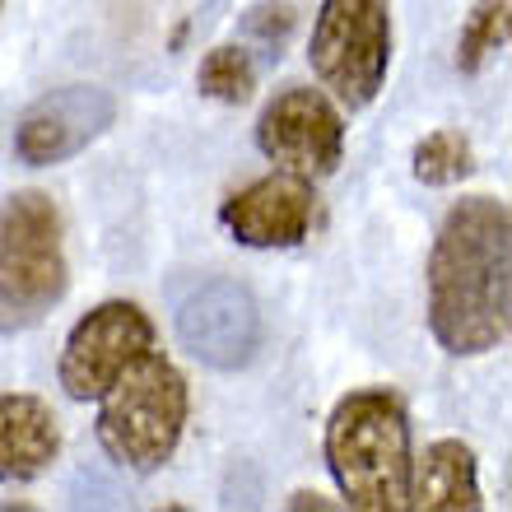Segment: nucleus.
Listing matches in <instances>:
<instances>
[{
  "label": "nucleus",
  "mask_w": 512,
  "mask_h": 512,
  "mask_svg": "<svg viewBox=\"0 0 512 512\" xmlns=\"http://www.w3.org/2000/svg\"><path fill=\"white\" fill-rule=\"evenodd\" d=\"M429 331L447 354L480 359L512 331V215L499 196H466L429 252Z\"/></svg>",
  "instance_id": "1"
},
{
  "label": "nucleus",
  "mask_w": 512,
  "mask_h": 512,
  "mask_svg": "<svg viewBox=\"0 0 512 512\" xmlns=\"http://www.w3.org/2000/svg\"><path fill=\"white\" fill-rule=\"evenodd\" d=\"M326 471L345 508L405 512L410 499V410L391 387H359L340 396L326 419Z\"/></svg>",
  "instance_id": "2"
},
{
  "label": "nucleus",
  "mask_w": 512,
  "mask_h": 512,
  "mask_svg": "<svg viewBox=\"0 0 512 512\" xmlns=\"http://www.w3.org/2000/svg\"><path fill=\"white\" fill-rule=\"evenodd\" d=\"M191 415V387L173 359L159 350L140 354L122 378L98 396V447L122 471L154 475L173 461Z\"/></svg>",
  "instance_id": "3"
},
{
  "label": "nucleus",
  "mask_w": 512,
  "mask_h": 512,
  "mask_svg": "<svg viewBox=\"0 0 512 512\" xmlns=\"http://www.w3.org/2000/svg\"><path fill=\"white\" fill-rule=\"evenodd\" d=\"M70 261L61 210L47 191L0 201V331H28L66 298Z\"/></svg>",
  "instance_id": "4"
},
{
  "label": "nucleus",
  "mask_w": 512,
  "mask_h": 512,
  "mask_svg": "<svg viewBox=\"0 0 512 512\" xmlns=\"http://www.w3.org/2000/svg\"><path fill=\"white\" fill-rule=\"evenodd\" d=\"M308 61L336 108L364 112L382 94L391 70L387 0H322L317 24H312Z\"/></svg>",
  "instance_id": "5"
},
{
  "label": "nucleus",
  "mask_w": 512,
  "mask_h": 512,
  "mask_svg": "<svg viewBox=\"0 0 512 512\" xmlns=\"http://www.w3.org/2000/svg\"><path fill=\"white\" fill-rule=\"evenodd\" d=\"M154 322L131 298H108L70 326L61 350V387L70 401H98L140 354L154 350Z\"/></svg>",
  "instance_id": "6"
},
{
  "label": "nucleus",
  "mask_w": 512,
  "mask_h": 512,
  "mask_svg": "<svg viewBox=\"0 0 512 512\" xmlns=\"http://www.w3.org/2000/svg\"><path fill=\"white\" fill-rule=\"evenodd\" d=\"M256 149L275 168L317 182L331 177L345 159V117L326 89L289 84L256 117Z\"/></svg>",
  "instance_id": "7"
},
{
  "label": "nucleus",
  "mask_w": 512,
  "mask_h": 512,
  "mask_svg": "<svg viewBox=\"0 0 512 512\" xmlns=\"http://www.w3.org/2000/svg\"><path fill=\"white\" fill-rule=\"evenodd\" d=\"M117 122V98L98 84H66L42 94L14 126V159L28 168H56L89 149Z\"/></svg>",
  "instance_id": "8"
},
{
  "label": "nucleus",
  "mask_w": 512,
  "mask_h": 512,
  "mask_svg": "<svg viewBox=\"0 0 512 512\" xmlns=\"http://www.w3.org/2000/svg\"><path fill=\"white\" fill-rule=\"evenodd\" d=\"M312 219H317L312 182L298 173H284V168L270 177H256L252 187L233 191L219 205V224L229 229L233 243L261 247V252L308 243Z\"/></svg>",
  "instance_id": "9"
},
{
  "label": "nucleus",
  "mask_w": 512,
  "mask_h": 512,
  "mask_svg": "<svg viewBox=\"0 0 512 512\" xmlns=\"http://www.w3.org/2000/svg\"><path fill=\"white\" fill-rule=\"evenodd\" d=\"M182 336L210 364H247L256 345V308L233 284H205L182 308Z\"/></svg>",
  "instance_id": "10"
},
{
  "label": "nucleus",
  "mask_w": 512,
  "mask_h": 512,
  "mask_svg": "<svg viewBox=\"0 0 512 512\" xmlns=\"http://www.w3.org/2000/svg\"><path fill=\"white\" fill-rule=\"evenodd\" d=\"M61 457V419L33 391L0 396V480H38Z\"/></svg>",
  "instance_id": "11"
},
{
  "label": "nucleus",
  "mask_w": 512,
  "mask_h": 512,
  "mask_svg": "<svg viewBox=\"0 0 512 512\" xmlns=\"http://www.w3.org/2000/svg\"><path fill=\"white\" fill-rule=\"evenodd\" d=\"M415 512H480V471L475 452L461 438H438L424 447V457L410 461V499Z\"/></svg>",
  "instance_id": "12"
},
{
  "label": "nucleus",
  "mask_w": 512,
  "mask_h": 512,
  "mask_svg": "<svg viewBox=\"0 0 512 512\" xmlns=\"http://www.w3.org/2000/svg\"><path fill=\"white\" fill-rule=\"evenodd\" d=\"M196 89H201L205 98L224 103V108H243L247 98L256 94V61H252V52L233 47V42L210 47L205 61H201V70H196Z\"/></svg>",
  "instance_id": "13"
},
{
  "label": "nucleus",
  "mask_w": 512,
  "mask_h": 512,
  "mask_svg": "<svg viewBox=\"0 0 512 512\" xmlns=\"http://www.w3.org/2000/svg\"><path fill=\"white\" fill-rule=\"evenodd\" d=\"M508 19H512V0H480L466 19L457 38V70L461 75H480L494 56L508 47Z\"/></svg>",
  "instance_id": "14"
},
{
  "label": "nucleus",
  "mask_w": 512,
  "mask_h": 512,
  "mask_svg": "<svg viewBox=\"0 0 512 512\" xmlns=\"http://www.w3.org/2000/svg\"><path fill=\"white\" fill-rule=\"evenodd\" d=\"M410 173L424 187H452L461 177L475 173V149L461 131H433L424 135L410 154Z\"/></svg>",
  "instance_id": "15"
},
{
  "label": "nucleus",
  "mask_w": 512,
  "mask_h": 512,
  "mask_svg": "<svg viewBox=\"0 0 512 512\" xmlns=\"http://www.w3.org/2000/svg\"><path fill=\"white\" fill-rule=\"evenodd\" d=\"M0 5H5V0H0Z\"/></svg>",
  "instance_id": "16"
}]
</instances>
